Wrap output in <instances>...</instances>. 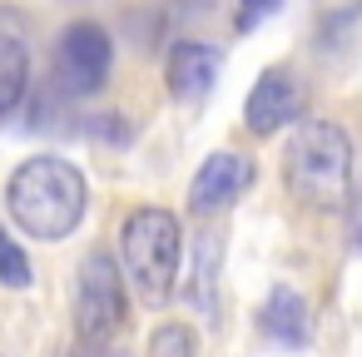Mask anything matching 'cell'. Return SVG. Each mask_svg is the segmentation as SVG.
I'll use <instances>...</instances> for the list:
<instances>
[{"instance_id":"14","label":"cell","mask_w":362,"mask_h":357,"mask_svg":"<svg viewBox=\"0 0 362 357\" xmlns=\"http://www.w3.org/2000/svg\"><path fill=\"white\" fill-rule=\"evenodd\" d=\"M278 6L283 0H238V16H233V30L238 35H248V30H258L268 16H278Z\"/></svg>"},{"instance_id":"3","label":"cell","mask_w":362,"mask_h":357,"mask_svg":"<svg viewBox=\"0 0 362 357\" xmlns=\"http://www.w3.org/2000/svg\"><path fill=\"white\" fill-rule=\"evenodd\" d=\"M179 258H184V233L169 209H134L119 233V263L134 293L149 308H164L179 288Z\"/></svg>"},{"instance_id":"13","label":"cell","mask_w":362,"mask_h":357,"mask_svg":"<svg viewBox=\"0 0 362 357\" xmlns=\"http://www.w3.org/2000/svg\"><path fill=\"white\" fill-rule=\"evenodd\" d=\"M0 283L6 288H30V258L0 233Z\"/></svg>"},{"instance_id":"11","label":"cell","mask_w":362,"mask_h":357,"mask_svg":"<svg viewBox=\"0 0 362 357\" xmlns=\"http://www.w3.org/2000/svg\"><path fill=\"white\" fill-rule=\"evenodd\" d=\"M25 85H30V50L21 35L0 30V119L16 115V105L25 100Z\"/></svg>"},{"instance_id":"12","label":"cell","mask_w":362,"mask_h":357,"mask_svg":"<svg viewBox=\"0 0 362 357\" xmlns=\"http://www.w3.org/2000/svg\"><path fill=\"white\" fill-rule=\"evenodd\" d=\"M149 357H199L194 332H189L184 322H164V327L149 337Z\"/></svg>"},{"instance_id":"10","label":"cell","mask_w":362,"mask_h":357,"mask_svg":"<svg viewBox=\"0 0 362 357\" xmlns=\"http://www.w3.org/2000/svg\"><path fill=\"white\" fill-rule=\"evenodd\" d=\"M218 263H223V248H218V238L214 233H204L199 238V248H194V268H189V303H194V312L214 327L218 322Z\"/></svg>"},{"instance_id":"16","label":"cell","mask_w":362,"mask_h":357,"mask_svg":"<svg viewBox=\"0 0 362 357\" xmlns=\"http://www.w3.org/2000/svg\"><path fill=\"white\" fill-rule=\"evenodd\" d=\"M90 357H110V352H90Z\"/></svg>"},{"instance_id":"8","label":"cell","mask_w":362,"mask_h":357,"mask_svg":"<svg viewBox=\"0 0 362 357\" xmlns=\"http://www.w3.org/2000/svg\"><path fill=\"white\" fill-rule=\"evenodd\" d=\"M218 70H223V50L218 45H209V40H179L169 50V65H164L169 95L174 100H204L214 90Z\"/></svg>"},{"instance_id":"7","label":"cell","mask_w":362,"mask_h":357,"mask_svg":"<svg viewBox=\"0 0 362 357\" xmlns=\"http://www.w3.org/2000/svg\"><path fill=\"white\" fill-rule=\"evenodd\" d=\"M253 184V159L248 154H233V149H218L199 164L194 184H189V209L194 213H218L228 209L243 189Z\"/></svg>"},{"instance_id":"4","label":"cell","mask_w":362,"mask_h":357,"mask_svg":"<svg viewBox=\"0 0 362 357\" xmlns=\"http://www.w3.org/2000/svg\"><path fill=\"white\" fill-rule=\"evenodd\" d=\"M124 327V278L110 253H90L75 283V332L85 342H110Z\"/></svg>"},{"instance_id":"6","label":"cell","mask_w":362,"mask_h":357,"mask_svg":"<svg viewBox=\"0 0 362 357\" xmlns=\"http://www.w3.org/2000/svg\"><path fill=\"white\" fill-rule=\"evenodd\" d=\"M293 119H303V90L288 70H263L258 85L248 90V105H243V124L248 134L268 139L278 129H288Z\"/></svg>"},{"instance_id":"1","label":"cell","mask_w":362,"mask_h":357,"mask_svg":"<svg viewBox=\"0 0 362 357\" xmlns=\"http://www.w3.org/2000/svg\"><path fill=\"white\" fill-rule=\"evenodd\" d=\"M85 204H90V189H85V174L60 159V154H35L25 159L11 184H6V209L11 218L40 238V243H60L80 228L85 218Z\"/></svg>"},{"instance_id":"15","label":"cell","mask_w":362,"mask_h":357,"mask_svg":"<svg viewBox=\"0 0 362 357\" xmlns=\"http://www.w3.org/2000/svg\"><path fill=\"white\" fill-rule=\"evenodd\" d=\"M352 243L362 248V204H357V218H352Z\"/></svg>"},{"instance_id":"9","label":"cell","mask_w":362,"mask_h":357,"mask_svg":"<svg viewBox=\"0 0 362 357\" xmlns=\"http://www.w3.org/2000/svg\"><path fill=\"white\" fill-rule=\"evenodd\" d=\"M258 322L278 347H308V337H313V317H308V303L298 288H273Z\"/></svg>"},{"instance_id":"2","label":"cell","mask_w":362,"mask_h":357,"mask_svg":"<svg viewBox=\"0 0 362 357\" xmlns=\"http://www.w3.org/2000/svg\"><path fill=\"white\" fill-rule=\"evenodd\" d=\"M283 174L293 199L308 209H342L352 194V144L327 119H303L283 149Z\"/></svg>"},{"instance_id":"5","label":"cell","mask_w":362,"mask_h":357,"mask_svg":"<svg viewBox=\"0 0 362 357\" xmlns=\"http://www.w3.org/2000/svg\"><path fill=\"white\" fill-rule=\"evenodd\" d=\"M110 60H115V45L110 35L95 25V21H75L60 45H55V85L75 100L85 95H100L105 80H110Z\"/></svg>"}]
</instances>
